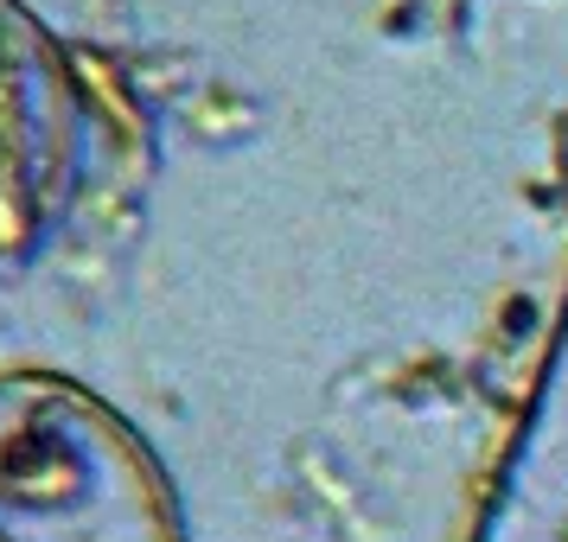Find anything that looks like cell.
<instances>
[{"instance_id": "obj_1", "label": "cell", "mask_w": 568, "mask_h": 542, "mask_svg": "<svg viewBox=\"0 0 568 542\" xmlns=\"http://www.w3.org/2000/svg\"><path fill=\"white\" fill-rule=\"evenodd\" d=\"M0 542H185L180 491L103 396L0 377Z\"/></svg>"}, {"instance_id": "obj_4", "label": "cell", "mask_w": 568, "mask_h": 542, "mask_svg": "<svg viewBox=\"0 0 568 542\" xmlns=\"http://www.w3.org/2000/svg\"><path fill=\"white\" fill-rule=\"evenodd\" d=\"M556 180H562V198H568V115L556 122Z\"/></svg>"}, {"instance_id": "obj_3", "label": "cell", "mask_w": 568, "mask_h": 542, "mask_svg": "<svg viewBox=\"0 0 568 542\" xmlns=\"http://www.w3.org/2000/svg\"><path fill=\"white\" fill-rule=\"evenodd\" d=\"M473 542H568V307Z\"/></svg>"}, {"instance_id": "obj_2", "label": "cell", "mask_w": 568, "mask_h": 542, "mask_svg": "<svg viewBox=\"0 0 568 542\" xmlns=\"http://www.w3.org/2000/svg\"><path fill=\"white\" fill-rule=\"evenodd\" d=\"M90 154V109L58 39L0 0V256H32L71 211Z\"/></svg>"}]
</instances>
